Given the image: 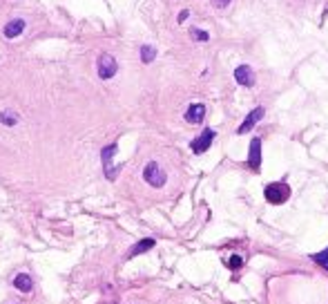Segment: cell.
Masks as SVG:
<instances>
[{"mask_svg":"<svg viewBox=\"0 0 328 304\" xmlns=\"http://www.w3.org/2000/svg\"><path fill=\"white\" fill-rule=\"evenodd\" d=\"M288 197H290L288 184L277 181V184H270V186H266V199H268L270 204H284Z\"/></svg>","mask_w":328,"mask_h":304,"instance_id":"cell-1","label":"cell"},{"mask_svg":"<svg viewBox=\"0 0 328 304\" xmlns=\"http://www.w3.org/2000/svg\"><path fill=\"white\" fill-rule=\"evenodd\" d=\"M143 179L150 184V186L161 188L165 184V172L161 170V166L156 161H150L148 166H145V170H143Z\"/></svg>","mask_w":328,"mask_h":304,"instance_id":"cell-2","label":"cell"},{"mask_svg":"<svg viewBox=\"0 0 328 304\" xmlns=\"http://www.w3.org/2000/svg\"><path fill=\"white\" fill-rule=\"evenodd\" d=\"M118 72V63H116V58H114L112 54H101L98 56V76L101 79H112L114 74Z\"/></svg>","mask_w":328,"mask_h":304,"instance_id":"cell-3","label":"cell"},{"mask_svg":"<svg viewBox=\"0 0 328 304\" xmlns=\"http://www.w3.org/2000/svg\"><path fill=\"white\" fill-rule=\"evenodd\" d=\"M248 166L257 172L259 168H261V139L254 137L252 141H250V154H248Z\"/></svg>","mask_w":328,"mask_h":304,"instance_id":"cell-4","label":"cell"},{"mask_svg":"<svg viewBox=\"0 0 328 304\" xmlns=\"http://www.w3.org/2000/svg\"><path fill=\"white\" fill-rule=\"evenodd\" d=\"M264 114H266L264 107H254V110L246 116V121H243L241 126H239V130H237V132H239V135H246V132H250V130H252V128L257 126V123L264 118Z\"/></svg>","mask_w":328,"mask_h":304,"instance_id":"cell-5","label":"cell"},{"mask_svg":"<svg viewBox=\"0 0 328 304\" xmlns=\"http://www.w3.org/2000/svg\"><path fill=\"white\" fill-rule=\"evenodd\" d=\"M234 81H237L239 85L243 87H252L254 85V72L250 65H239L237 70H234Z\"/></svg>","mask_w":328,"mask_h":304,"instance_id":"cell-6","label":"cell"},{"mask_svg":"<svg viewBox=\"0 0 328 304\" xmlns=\"http://www.w3.org/2000/svg\"><path fill=\"white\" fill-rule=\"evenodd\" d=\"M212 139H215V130H210V128H208V130H203L201 137H196L194 141H192V152H196V154L206 152L208 148H210Z\"/></svg>","mask_w":328,"mask_h":304,"instance_id":"cell-7","label":"cell"},{"mask_svg":"<svg viewBox=\"0 0 328 304\" xmlns=\"http://www.w3.org/2000/svg\"><path fill=\"white\" fill-rule=\"evenodd\" d=\"M114 152H116V143H112V146H107L105 150L101 152L103 168H105L107 179H114V177H116V168H112V157H114Z\"/></svg>","mask_w":328,"mask_h":304,"instance_id":"cell-8","label":"cell"},{"mask_svg":"<svg viewBox=\"0 0 328 304\" xmlns=\"http://www.w3.org/2000/svg\"><path fill=\"white\" fill-rule=\"evenodd\" d=\"M203 116H206V105L203 103H192L185 112V121L187 123H201Z\"/></svg>","mask_w":328,"mask_h":304,"instance_id":"cell-9","label":"cell"},{"mask_svg":"<svg viewBox=\"0 0 328 304\" xmlns=\"http://www.w3.org/2000/svg\"><path fill=\"white\" fill-rule=\"evenodd\" d=\"M23 32H25V20H20V18L5 25V36H7V38H16V36H20Z\"/></svg>","mask_w":328,"mask_h":304,"instance_id":"cell-10","label":"cell"},{"mask_svg":"<svg viewBox=\"0 0 328 304\" xmlns=\"http://www.w3.org/2000/svg\"><path fill=\"white\" fill-rule=\"evenodd\" d=\"M14 286L18 288V291H23V293H29L31 291V277L27 275V273H20V275L14 277Z\"/></svg>","mask_w":328,"mask_h":304,"instance_id":"cell-11","label":"cell"},{"mask_svg":"<svg viewBox=\"0 0 328 304\" xmlns=\"http://www.w3.org/2000/svg\"><path fill=\"white\" fill-rule=\"evenodd\" d=\"M0 123H5V126H16V123H18V114H16L14 110H3L0 112Z\"/></svg>","mask_w":328,"mask_h":304,"instance_id":"cell-12","label":"cell"},{"mask_svg":"<svg viewBox=\"0 0 328 304\" xmlns=\"http://www.w3.org/2000/svg\"><path fill=\"white\" fill-rule=\"evenodd\" d=\"M152 246H154V239H143V241H139V244L132 249L129 257H134V255H139V253H145V251H150Z\"/></svg>","mask_w":328,"mask_h":304,"instance_id":"cell-13","label":"cell"},{"mask_svg":"<svg viewBox=\"0 0 328 304\" xmlns=\"http://www.w3.org/2000/svg\"><path fill=\"white\" fill-rule=\"evenodd\" d=\"M154 56H156V49L152 45H143V47H141V60H143V63H152Z\"/></svg>","mask_w":328,"mask_h":304,"instance_id":"cell-14","label":"cell"},{"mask_svg":"<svg viewBox=\"0 0 328 304\" xmlns=\"http://www.w3.org/2000/svg\"><path fill=\"white\" fill-rule=\"evenodd\" d=\"M190 36H192L194 40H199V43H208V40H210V34L203 32V29H196V27L190 29Z\"/></svg>","mask_w":328,"mask_h":304,"instance_id":"cell-15","label":"cell"},{"mask_svg":"<svg viewBox=\"0 0 328 304\" xmlns=\"http://www.w3.org/2000/svg\"><path fill=\"white\" fill-rule=\"evenodd\" d=\"M312 262H317V264H319L321 269L328 271V249L321 251V253H315V255H312Z\"/></svg>","mask_w":328,"mask_h":304,"instance_id":"cell-16","label":"cell"},{"mask_svg":"<svg viewBox=\"0 0 328 304\" xmlns=\"http://www.w3.org/2000/svg\"><path fill=\"white\" fill-rule=\"evenodd\" d=\"M210 3H212V5H215V7H217V9H226V7H228V5H230V3H232V0H210Z\"/></svg>","mask_w":328,"mask_h":304,"instance_id":"cell-17","label":"cell"},{"mask_svg":"<svg viewBox=\"0 0 328 304\" xmlns=\"http://www.w3.org/2000/svg\"><path fill=\"white\" fill-rule=\"evenodd\" d=\"M228 266H230V269H239V266H241V257H232Z\"/></svg>","mask_w":328,"mask_h":304,"instance_id":"cell-18","label":"cell"},{"mask_svg":"<svg viewBox=\"0 0 328 304\" xmlns=\"http://www.w3.org/2000/svg\"><path fill=\"white\" fill-rule=\"evenodd\" d=\"M187 16H190V12H187V9H183V12L179 14V23H183V20H185Z\"/></svg>","mask_w":328,"mask_h":304,"instance_id":"cell-19","label":"cell"}]
</instances>
